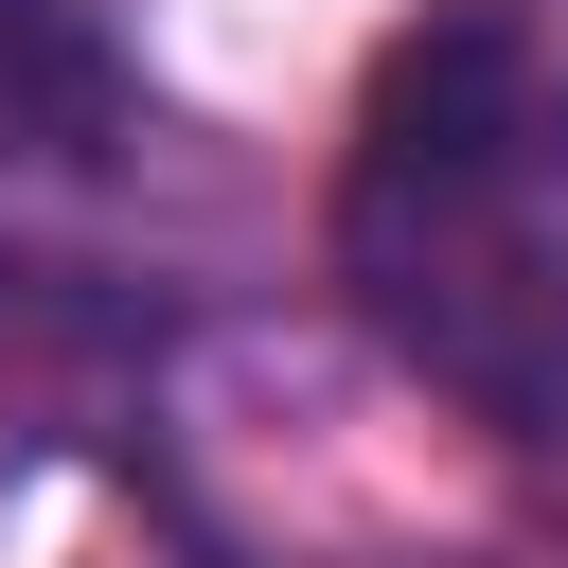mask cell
I'll list each match as a JSON object with an SVG mask.
<instances>
[{"instance_id": "obj_1", "label": "cell", "mask_w": 568, "mask_h": 568, "mask_svg": "<svg viewBox=\"0 0 568 568\" xmlns=\"http://www.w3.org/2000/svg\"><path fill=\"white\" fill-rule=\"evenodd\" d=\"M337 266L390 320L408 373H444L497 426L568 408V231H550V89L497 18H444L390 53L355 178H337Z\"/></svg>"}, {"instance_id": "obj_2", "label": "cell", "mask_w": 568, "mask_h": 568, "mask_svg": "<svg viewBox=\"0 0 568 568\" xmlns=\"http://www.w3.org/2000/svg\"><path fill=\"white\" fill-rule=\"evenodd\" d=\"M0 124H53V142H106V53L53 18V0H0Z\"/></svg>"}]
</instances>
